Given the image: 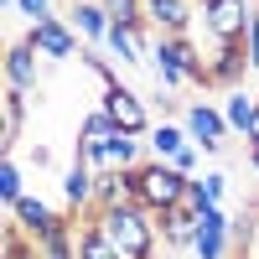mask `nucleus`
<instances>
[{
    "label": "nucleus",
    "instance_id": "1",
    "mask_svg": "<svg viewBox=\"0 0 259 259\" xmlns=\"http://www.w3.org/2000/svg\"><path fill=\"white\" fill-rule=\"evenodd\" d=\"M89 218H99V228L109 233V244L124 259H156V244H161L156 212H145V207H109V212H89Z\"/></svg>",
    "mask_w": 259,
    "mask_h": 259
},
{
    "label": "nucleus",
    "instance_id": "2",
    "mask_svg": "<svg viewBox=\"0 0 259 259\" xmlns=\"http://www.w3.org/2000/svg\"><path fill=\"white\" fill-rule=\"evenodd\" d=\"M130 177H135V202L145 207V212H166V207H182V197H187V182L192 177H182L177 166L171 161H140L135 171H130Z\"/></svg>",
    "mask_w": 259,
    "mask_h": 259
},
{
    "label": "nucleus",
    "instance_id": "3",
    "mask_svg": "<svg viewBox=\"0 0 259 259\" xmlns=\"http://www.w3.org/2000/svg\"><path fill=\"white\" fill-rule=\"evenodd\" d=\"M259 0H197V31L212 41H244Z\"/></svg>",
    "mask_w": 259,
    "mask_h": 259
},
{
    "label": "nucleus",
    "instance_id": "4",
    "mask_svg": "<svg viewBox=\"0 0 259 259\" xmlns=\"http://www.w3.org/2000/svg\"><path fill=\"white\" fill-rule=\"evenodd\" d=\"M99 109H109V119L124 130V135H150V124H156V109H150V99H140L130 83H119V89H104Z\"/></svg>",
    "mask_w": 259,
    "mask_h": 259
},
{
    "label": "nucleus",
    "instance_id": "5",
    "mask_svg": "<svg viewBox=\"0 0 259 259\" xmlns=\"http://www.w3.org/2000/svg\"><path fill=\"white\" fill-rule=\"evenodd\" d=\"M26 41L41 52V62H73L83 52V36L68 26V16H47V21H36V26L26 31Z\"/></svg>",
    "mask_w": 259,
    "mask_h": 259
},
{
    "label": "nucleus",
    "instance_id": "6",
    "mask_svg": "<svg viewBox=\"0 0 259 259\" xmlns=\"http://www.w3.org/2000/svg\"><path fill=\"white\" fill-rule=\"evenodd\" d=\"M197 47H202V57H207L212 89H239L244 73H254V68H249V52H244V41H212V36H202Z\"/></svg>",
    "mask_w": 259,
    "mask_h": 259
},
{
    "label": "nucleus",
    "instance_id": "7",
    "mask_svg": "<svg viewBox=\"0 0 259 259\" xmlns=\"http://www.w3.org/2000/svg\"><path fill=\"white\" fill-rule=\"evenodd\" d=\"M182 124H187V135L197 140L207 156H218V150L228 145V135H233V130H228V114L218 109V104H207V99L187 104V109H182Z\"/></svg>",
    "mask_w": 259,
    "mask_h": 259
},
{
    "label": "nucleus",
    "instance_id": "8",
    "mask_svg": "<svg viewBox=\"0 0 259 259\" xmlns=\"http://www.w3.org/2000/svg\"><path fill=\"white\" fill-rule=\"evenodd\" d=\"M197 259H233V218L223 207H207L197 218V244H192Z\"/></svg>",
    "mask_w": 259,
    "mask_h": 259
},
{
    "label": "nucleus",
    "instance_id": "9",
    "mask_svg": "<svg viewBox=\"0 0 259 259\" xmlns=\"http://www.w3.org/2000/svg\"><path fill=\"white\" fill-rule=\"evenodd\" d=\"M145 26L161 36H187L197 26V0H145Z\"/></svg>",
    "mask_w": 259,
    "mask_h": 259
},
{
    "label": "nucleus",
    "instance_id": "10",
    "mask_svg": "<svg viewBox=\"0 0 259 259\" xmlns=\"http://www.w3.org/2000/svg\"><path fill=\"white\" fill-rule=\"evenodd\" d=\"M41 83V52L31 47L26 36H16L11 47H6V89H21V94H31Z\"/></svg>",
    "mask_w": 259,
    "mask_h": 259
},
{
    "label": "nucleus",
    "instance_id": "11",
    "mask_svg": "<svg viewBox=\"0 0 259 259\" xmlns=\"http://www.w3.org/2000/svg\"><path fill=\"white\" fill-rule=\"evenodd\" d=\"M68 26L83 36V47H104L114 16L104 11V0H73V6H68Z\"/></svg>",
    "mask_w": 259,
    "mask_h": 259
},
{
    "label": "nucleus",
    "instance_id": "12",
    "mask_svg": "<svg viewBox=\"0 0 259 259\" xmlns=\"http://www.w3.org/2000/svg\"><path fill=\"white\" fill-rule=\"evenodd\" d=\"M94 182H99V171L83 166V161H73L68 171H62V202H68L73 218H89L94 212Z\"/></svg>",
    "mask_w": 259,
    "mask_h": 259
},
{
    "label": "nucleus",
    "instance_id": "13",
    "mask_svg": "<svg viewBox=\"0 0 259 259\" xmlns=\"http://www.w3.org/2000/svg\"><path fill=\"white\" fill-rule=\"evenodd\" d=\"M156 228H161V244L171 254H192V244H197V212H187V207L156 212Z\"/></svg>",
    "mask_w": 259,
    "mask_h": 259
},
{
    "label": "nucleus",
    "instance_id": "14",
    "mask_svg": "<svg viewBox=\"0 0 259 259\" xmlns=\"http://www.w3.org/2000/svg\"><path fill=\"white\" fill-rule=\"evenodd\" d=\"M57 218H62V212H57V207H52L47 197H36V192H26V197H21V202L11 207V223H16L21 233H26L31 244H36L41 233H47V228L57 223Z\"/></svg>",
    "mask_w": 259,
    "mask_h": 259
},
{
    "label": "nucleus",
    "instance_id": "15",
    "mask_svg": "<svg viewBox=\"0 0 259 259\" xmlns=\"http://www.w3.org/2000/svg\"><path fill=\"white\" fill-rule=\"evenodd\" d=\"M109 57L124 62V68H140V62H150V41H145V26H124V21H114L109 26Z\"/></svg>",
    "mask_w": 259,
    "mask_h": 259
},
{
    "label": "nucleus",
    "instance_id": "16",
    "mask_svg": "<svg viewBox=\"0 0 259 259\" xmlns=\"http://www.w3.org/2000/svg\"><path fill=\"white\" fill-rule=\"evenodd\" d=\"M187 140H192V135H187L182 119H156V124H150V135H145V150H150L156 161H171Z\"/></svg>",
    "mask_w": 259,
    "mask_h": 259
},
{
    "label": "nucleus",
    "instance_id": "17",
    "mask_svg": "<svg viewBox=\"0 0 259 259\" xmlns=\"http://www.w3.org/2000/svg\"><path fill=\"white\" fill-rule=\"evenodd\" d=\"M78 259H124V254L109 244V233L99 228V218H83L78 223Z\"/></svg>",
    "mask_w": 259,
    "mask_h": 259
},
{
    "label": "nucleus",
    "instance_id": "18",
    "mask_svg": "<svg viewBox=\"0 0 259 259\" xmlns=\"http://www.w3.org/2000/svg\"><path fill=\"white\" fill-rule=\"evenodd\" d=\"M21 124H26V94H21V89H6V124H0V150H6V156H16Z\"/></svg>",
    "mask_w": 259,
    "mask_h": 259
},
{
    "label": "nucleus",
    "instance_id": "19",
    "mask_svg": "<svg viewBox=\"0 0 259 259\" xmlns=\"http://www.w3.org/2000/svg\"><path fill=\"white\" fill-rule=\"evenodd\" d=\"M223 114H228V130H233V135H244V140H249L254 114H259V99H249L244 89H228V99H223Z\"/></svg>",
    "mask_w": 259,
    "mask_h": 259
},
{
    "label": "nucleus",
    "instance_id": "20",
    "mask_svg": "<svg viewBox=\"0 0 259 259\" xmlns=\"http://www.w3.org/2000/svg\"><path fill=\"white\" fill-rule=\"evenodd\" d=\"M119 135V124L109 119V109H94V114H83L78 124V150H94V145H109Z\"/></svg>",
    "mask_w": 259,
    "mask_h": 259
},
{
    "label": "nucleus",
    "instance_id": "21",
    "mask_svg": "<svg viewBox=\"0 0 259 259\" xmlns=\"http://www.w3.org/2000/svg\"><path fill=\"white\" fill-rule=\"evenodd\" d=\"M21 197H26V177H21V161H16V156H6V161H0V202H6V207H16Z\"/></svg>",
    "mask_w": 259,
    "mask_h": 259
},
{
    "label": "nucleus",
    "instance_id": "22",
    "mask_svg": "<svg viewBox=\"0 0 259 259\" xmlns=\"http://www.w3.org/2000/svg\"><path fill=\"white\" fill-rule=\"evenodd\" d=\"M197 187H202V197L212 207H223V197H228V171H197Z\"/></svg>",
    "mask_w": 259,
    "mask_h": 259
},
{
    "label": "nucleus",
    "instance_id": "23",
    "mask_svg": "<svg viewBox=\"0 0 259 259\" xmlns=\"http://www.w3.org/2000/svg\"><path fill=\"white\" fill-rule=\"evenodd\" d=\"M202 156H207V150H202L197 140H187V145L177 150V156H171V166H177L182 177H197V166H202Z\"/></svg>",
    "mask_w": 259,
    "mask_h": 259
},
{
    "label": "nucleus",
    "instance_id": "24",
    "mask_svg": "<svg viewBox=\"0 0 259 259\" xmlns=\"http://www.w3.org/2000/svg\"><path fill=\"white\" fill-rule=\"evenodd\" d=\"M244 52H249V68L259 73V6H254V21H249V31H244Z\"/></svg>",
    "mask_w": 259,
    "mask_h": 259
},
{
    "label": "nucleus",
    "instance_id": "25",
    "mask_svg": "<svg viewBox=\"0 0 259 259\" xmlns=\"http://www.w3.org/2000/svg\"><path fill=\"white\" fill-rule=\"evenodd\" d=\"M16 11L36 26V21H47V16H52V0H16Z\"/></svg>",
    "mask_w": 259,
    "mask_h": 259
},
{
    "label": "nucleus",
    "instance_id": "26",
    "mask_svg": "<svg viewBox=\"0 0 259 259\" xmlns=\"http://www.w3.org/2000/svg\"><path fill=\"white\" fill-rule=\"evenodd\" d=\"M31 166L36 171H52V145H31Z\"/></svg>",
    "mask_w": 259,
    "mask_h": 259
},
{
    "label": "nucleus",
    "instance_id": "27",
    "mask_svg": "<svg viewBox=\"0 0 259 259\" xmlns=\"http://www.w3.org/2000/svg\"><path fill=\"white\" fill-rule=\"evenodd\" d=\"M249 166H254V177H259V145H249Z\"/></svg>",
    "mask_w": 259,
    "mask_h": 259
},
{
    "label": "nucleus",
    "instance_id": "28",
    "mask_svg": "<svg viewBox=\"0 0 259 259\" xmlns=\"http://www.w3.org/2000/svg\"><path fill=\"white\" fill-rule=\"evenodd\" d=\"M249 145H259V114H254V130H249Z\"/></svg>",
    "mask_w": 259,
    "mask_h": 259
},
{
    "label": "nucleus",
    "instance_id": "29",
    "mask_svg": "<svg viewBox=\"0 0 259 259\" xmlns=\"http://www.w3.org/2000/svg\"><path fill=\"white\" fill-rule=\"evenodd\" d=\"M171 259H177V254H171Z\"/></svg>",
    "mask_w": 259,
    "mask_h": 259
},
{
    "label": "nucleus",
    "instance_id": "30",
    "mask_svg": "<svg viewBox=\"0 0 259 259\" xmlns=\"http://www.w3.org/2000/svg\"><path fill=\"white\" fill-rule=\"evenodd\" d=\"M233 259H239V254H233Z\"/></svg>",
    "mask_w": 259,
    "mask_h": 259
}]
</instances>
